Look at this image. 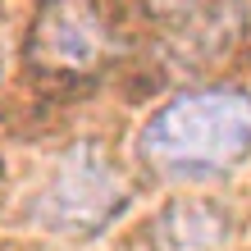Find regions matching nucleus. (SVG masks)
Listing matches in <instances>:
<instances>
[{
  "label": "nucleus",
  "instance_id": "f257e3e1",
  "mask_svg": "<svg viewBox=\"0 0 251 251\" xmlns=\"http://www.w3.org/2000/svg\"><path fill=\"white\" fill-rule=\"evenodd\" d=\"M142 165L160 178H219L251 160V96L201 87L160 105L137 132Z\"/></svg>",
  "mask_w": 251,
  "mask_h": 251
},
{
  "label": "nucleus",
  "instance_id": "f03ea898",
  "mask_svg": "<svg viewBox=\"0 0 251 251\" xmlns=\"http://www.w3.org/2000/svg\"><path fill=\"white\" fill-rule=\"evenodd\" d=\"M128 205V183L114 169V160L100 146L82 142L64 151V160L55 165L46 187L37 192L32 215L41 228L64 233V238H87V233L105 228L114 215Z\"/></svg>",
  "mask_w": 251,
  "mask_h": 251
},
{
  "label": "nucleus",
  "instance_id": "7ed1b4c3",
  "mask_svg": "<svg viewBox=\"0 0 251 251\" xmlns=\"http://www.w3.org/2000/svg\"><path fill=\"white\" fill-rule=\"evenodd\" d=\"M114 55V32L96 0H46L27 37V64L46 78H87Z\"/></svg>",
  "mask_w": 251,
  "mask_h": 251
},
{
  "label": "nucleus",
  "instance_id": "20e7f679",
  "mask_svg": "<svg viewBox=\"0 0 251 251\" xmlns=\"http://www.w3.org/2000/svg\"><path fill=\"white\" fill-rule=\"evenodd\" d=\"M210 224H219V210H205V205H174V210H165V219H160L165 247H174V251H205L210 242L224 238V233H210Z\"/></svg>",
  "mask_w": 251,
  "mask_h": 251
},
{
  "label": "nucleus",
  "instance_id": "39448f33",
  "mask_svg": "<svg viewBox=\"0 0 251 251\" xmlns=\"http://www.w3.org/2000/svg\"><path fill=\"white\" fill-rule=\"evenodd\" d=\"M0 174H5V165H0Z\"/></svg>",
  "mask_w": 251,
  "mask_h": 251
}]
</instances>
